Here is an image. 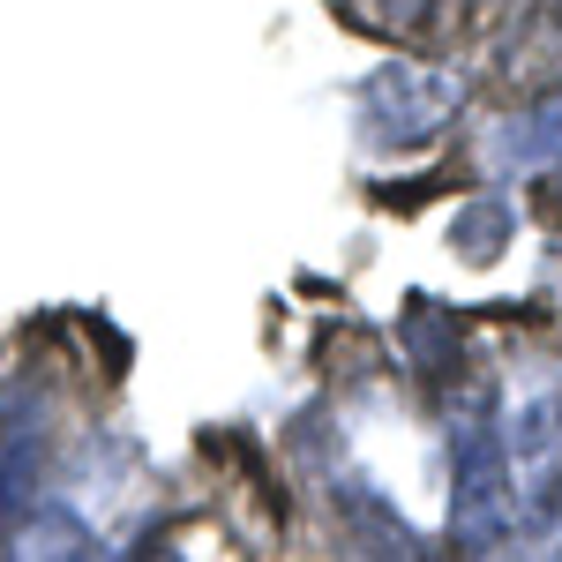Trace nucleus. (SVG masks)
Here are the masks:
<instances>
[{
  "label": "nucleus",
  "mask_w": 562,
  "mask_h": 562,
  "mask_svg": "<svg viewBox=\"0 0 562 562\" xmlns=\"http://www.w3.org/2000/svg\"><path fill=\"white\" fill-rule=\"evenodd\" d=\"M450 532L487 555V548H503L510 532H518V480H510V450H503V435L473 420V428H458V487H450Z\"/></svg>",
  "instance_id": "f257e3e1"
},
{
  "label": "nucleus",
  "mask_w": 562,
  "mask_h": 562,
  "mask_svg": "<svg viewBox=\"0 0 562 562\" xmlns=\"http://www.w3.org/2000/svg\"><path fill=\"white\" fill-rule=\"evenodd\" d=\"M458 98H465V83H458L450 68H428V60H390L383 76L368 83V105H375V121H383L397 143L442 135L458 121Z\"/></svg>",
  "instance_id": "f03ea898"
},
{
  "label": "nucleus",
  "mask_w": 562,
  "mask_h": 562,
  "mask_svg": "<svg viewBox=\"0 0 562 562\" xmlns=\"http://www.w3.org/2000/svg\"><path fill=\"white\" fill-rule=\"evenodd\" d=\"M0 562H90V525L68 503H31L0 532Z\"/></svg>",
  "instance_id": "7ed1b4c3"
},
{
  "label": "nucleus",
  "mask_w": 562,
  "mask_h": 562,
  "mask_svg": "<svg viewBox=\"0 0 562 562\" xmlns=\"http://www.w3.org/2000/svg\"><path fill=\"white\" fill-rule=\"evenodd\" d=\"M503 158H518V166H548V158H562V90L540 98L532 113H518V121L503 128Z\"/></svg>",
  "instance_id": "20e7f679"
},
{
  "label": "nucleus",
  "mask_w": 562,
  "mask_h": 562,
  "mask_svg": "<svg viewBox=\"0 0 562 562\" xmlns=\"http://www.w3.org/2000/svg\"><path fill=\"white\" fill-rule=\"evenodd\" d=\"M503 233H510V211H503V203H480V211H465L458 225H450V240H465V256H473V262H495Z\"/></svg>",
  "instance_id": "39448f33"
},
{
  "label": "nucleus",
  "mask_w": 562,
  "mask_h": 562,
  "mask_svg": "<svg viewBox=\"0 0 562 562\" xmlns=\"http://www.w3.org/2000/svg\"><path fill=\"white\" fill-rule=\"evenodd\" d=\"M555 555H562V525H555Z\"/></svg>",
  "instance_id": "423d86ee"
}]
</instances>
